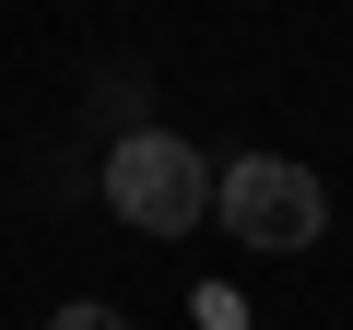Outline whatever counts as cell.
I'll list each match as a JSON object with an SVG mask.
<instances>
[{
    "mask_svg": "<svg viewBox=\"0 0 353 330\" xmlns=\"http://www.w3.org/2000/svg\"><path fill=\"white\" fill-rule=\"evenodd\" d=\"M106 201H118V224H141V236H189V224H212V201H224V165H212L201 142H176V130H118Z\"/></svg>",
    "mask_w": 353,
    "mask_h": 330,
    "instance_id": "cell-1",
    "label": "cell"
},
{
    "mask_svg": "<svg viewBox=\"0 0 353 330\" xmlns=\"http://www.w3.org/2000/svg\"><path fill=\"white\" fill-rule=\"evenodd\" d=\"M212 224H224L236 248H271V260H283V248H318V236H330V189L306 177V165H283V153H236Z\"/></svg>",
    "mask_w": 353,
    "mask_h": 330,
    "instance_id": "cell-2",
    "label": "cell"
},
{
    "mask_svg": "<svg viewBox=\"0 0 353 330\" xmlns=\"http://www.w3.org/2000/svg\"><path fill=\"white\" fill-rule=\"evenodd\" d=\"M48 330H130V318H118V307H59Z\"/></svg>",
    "mask_w": 353,
    "mask_h": 330,
    "instance_id": "cell-3",
    "label": "cell"
}]
</instances>
